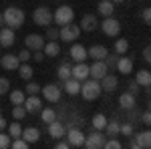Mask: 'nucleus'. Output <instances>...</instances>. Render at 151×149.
<instances>
[{
    "label": "nucleus",
    "mask_w": 151,
    "mask_h": 149,
    "mask_svg": "<svg viewBox=\"0 0 151 149\" xmlns=\"http://www.w3.org/2000/svg\"><path fill=\"white\" fill-rule=\"evenodd\" d=\"M2 16H4V24L8 28H12V30H18L24 24V12L20 8H16V6H8L2 12Z\"/></svg>",
    "instance_id": "1"
},
{
    "label": "nucleus",
    "mask_w": 151,
    "mask_h": 149,
    "mask_svg": "<svg viewBox=\"0 0 151 149\" xmlns=\"http://www.w3.org/2000/svg\"><path fill=\"white\" fill-rule=\"evenodd\" d=\"M103 93V89H101V81H95V79H85L81 83V95L85 101H95L99 95Z\"/></svg>",
    "instance_id": "2"
},
{
    "label": "nucleus",
    "mask_w": 151,
    "mask_h": 149,
    "mask_svg": "<svg viewBox=\"0 0 151 149\" xmlns=\"http://www.w3.org/2000/svg\"><path fill=\"white\" fill-rule=\"evenodd\" d=\"M75 20V10L67 6V4H63V6H58L57 10L52 12V22L57 24V26H65V24H69Z\"/></svg>",
    "instance_id": "3"
},
{
    "label": "nucleus",
    "mask_w": 151,
    "mask_h": 149,
    "mask_svg": "<svg viewBox=\"0 0 151 149\" xmlns=\"http://www.w3.org/2000/svg\"><path fill=\"white\" fill-rule=\"evenodd\" d=\"M32 20H35V24L47 28V26L52 24V12H50L48 6H36L35 12H32Z\"/></svg>",
    "instance_id": "4"
},
{
    "label": "nucleus",
    "mask_w": 151,
    "mask_h": 149,
    "mask_svg": "<svg viewBox=\"0 0 151 149\" xmlns=\"http://www.w3.org/2000/svg\"><path fill=\"white\" fill-rule=\"evenodd\" d=\"M58 28H60L58 38L65 40V42H75L79 38V35H81V26L75 22H69V24H65V26H58Z\"/></svg>",
    "instance_id": "5"
},
{
    "label": "nucleus",
    "mask_w": 151,
    "mask_h": 149,
    "mask_svg": "<svg viewBox=\"0 0 151 149\" xmlns=\"http://www.w3.org/2000/svg\"><path fill=\"white\" fill-rule=\"evenodd\" d=\"M40 93H42V99L45 101H48V103H58L60 101V95H63V89L58 85H55V83H48V85H45L40 89Z\"/></svg>",
    "instance_id": "6"
},
{
    "label": "nucleus",
    "mask_w": 151,
    "mask_h": 149,
    "mask_svg": "<svg viewBox=\"0 0 151 149\" xmlns=\"http://www.w3.org/2000/svg\"><path fill=\"white\" fill-rule=\"evenodd\" d=\"M101 30H103L107 36L115 38V36H119V32H121V22H119L117 18H113V16H107L103 22H101Z\"/></svg>",
    "instance_id": "7"
},
{
    "label": "nucleus",
    "mask_w": 151,
    "mask_h": 149,
    "mask_svg": "<svg viewBox=\"0 0 151 149\" xmlns=\"http://www.w3.org/2000/svg\"><path fill=\"white\" fill-rule=\"evenodd\" d=\"M107 73H109V67H107L105 60H95L93 65L89 67V77L95 79V81H101Z\"/></svg>",
    "instance_id": "8"
},
{
    "label": "nucleus",
    "mask_w": 151,
    "mask_h": 149,
    "mask_svg": "<svg viewBox=\"0 0 151 149\" xmlns=\"http://www.w3.org/2000/svg\"><path fill=\"white\" fill-rule=\"evenodd\" d=\"M85 133H83L81 129H77V127H69V131H67V141L70 143V147H81L85 145Z\"/></svg>",
    "instance_id": "9"
},
{
    "label": "nucleus",
    "mask_w": 151,
    "mask_h": 149,
    "mask_svg": "<svg viewBox=\"0 0 151 149\" xmlns=\"http://www.w3.org/2000/svg\"><path fill=\"white\" fill-rule=\"evenodd\" d=\"M103 145H105V135L101 133V131H97V129H95L91 135H87V137H85V147L99 149V147H103Z\"/></svg>",
    "instance_id": "10"
},
{
    "label": "nucleus",
    "mask_w": 151,
    "mask_h": 149,
    "mask_svg": "<svg viewBox=\"0 0 151 149\" xmlns=\"http://www.w3.org/2000/svg\"><path fill=\"white\" fill-rule=\"evenodd\" d=\"M70 60H75V63H85L87 58H89V53H87V48L83 45H79V42H73V46H70Z\"/></svg>",
    "instance_id": "11"
},
{
    "label": "nucleus",
    "mask_w": 151,
    "mask_h": 149,
    "mask_svg": "<svg viewBox=\"0 0 151 149\" xmlns=\"http://www.w3.org/2000/svg\"><path fill=\"white\" fill-rule=\"evenodd\" d=\"M22 105H24V109H26V113H38L42 109V99L38 95H28Z\"/></svg>",
    "instance_id": "12"
},
{
    "label": "nucleus",
    "mask_w": 151,
    "mask_h": 149,
    "mask_svg": "<svg viewBox=\"0 0 151 149\" xmlns=\"http://www.w3.org/2000/svg\"><path fill=\"white\" fill-rule=\"evenodd\" d=\"M70 77L77 81H85L89 79V65H85V63H75L73 67H70Z\"/></svg>",
    "instance_id": "13"
},
{
    "label": "nucleus",
    "mask_w": 151,
    "mask_h": 149,
    "mask_svg": "<svg viewBox=\"0 0 151 149\" xmlns=\"http://www.w3.org/2000/svg\"><path fill=\"white\" fill-rule=\"evenodd\" d=\"M0 67L4 71H18V67H20L18 55H2L0 57Z\"/></svg>",
    "instance_id": "14"
},
{
    "label": "nucleus",
    "mask_w": 151,
    "mask_h": 149,
    "mask_svg": "<svg viewBox=\"0 0 151 149\" xmlns=\"http://www.w3.org/2000/svg\"><path fill=\"white\" fill-rule=\"evenodd\" d=\"M45 42H47V40L40 35H28L24 38V45H26V48H30V50H42Z\"/></svg>",
    "instance_id": "15"
},
{
    "label": "nucleus",
    "mask_w": 151,
    "mask_h": 149,
    "mask_svg": "<svg viewBox=\"0 0 151 149\" xmlns=\"http://www.w3.org/2000/svg\"><path fill=\"white\" fill-rule=\"evenodd\" d=\"M48 135L52 139H63L67 135V129H65V125H63L58 119H55L52 123H48Z\"/></svg>",
    "instance_id": "16"
},
{
    "label": "nucleus",
    "mask_w": 151,
    "mask_h": 149,
    "mask_svg": "<svg viewBox=\"0 0 151 149\" xmlns=\"http://www.w3.org/2000/svg\"><path fill=\"white\" fill-rule=\"evenodd\" d=\"M87 53H89V57L93 58V60H105L107 55H109V48L103 45H95L91 48H87Z\"/></svg>",
    "instance_id": "17"
},
{
    "label": "nucleus",
    "mask_w": 151,
    "mask_h": 149,
    "mask_svg": "<svg viewBox=\"0 0 151 149\" xmlns=\"http://www.w3.org/2000/svg\"><path fill=\"white\" fill-rule=\"evenodd\" d=\"M117 87H119V81H117V77L115 75H105L103 79H101V89H103L105 93H113V91H117Z\"/></svg>",
    "instance_id": "18"
},
{
    "label": "nucleus",
    "mask_w": 151,
    "mask_h": 149,
    "mask_svg": "<svg viewBox=\"0 0 151 149\" xmlns=\"http://www.w3.org/2000/svg\"><path fill=\"white\" fill-rule=\"evenodd\" d=\"M14 30L12 28H0V45H2V48H8V46L14 45Z\"/></svg>",
    "instance_id": "19"
},
{
    "label": "nucleus",
    "mask_w": 151,
    "mask_h": 149,
    "mask_svg": "<svg viewBox=\"0 0 151 149\" xmlns=\"http://www.w3.org/2000/svg\"><path fill=\"white\" fill-rule=\"evenodd\" d=\"M97 14H85L81 18V30L85 32H93L95 28H97Z\"/></svg>",
    "instance_id": "20"
},
{
    "label": "nucleus",
    "mask_w": 151,
    "mask_h": 149,
    "mask_svg": "<svg viewBox=\"0 0 151 149\" xmlns=\"http://www.w3.org/2000/svg\"><path fill=\"white\" fill-rule=\"evenodd\" d=\"M97 12L107 18V16H113V12H115V2H111V0H101L99 4H97Z\"/></svg>",
    "instance_id": "21"
},
{
    "label": "nucleus",
    "mask_w": 151,
    "mask_h": 149,
    "mask_svg": "<svg viewBox=\"0 0 151 149\" xmlns=\"http://www.w3.org/2000/svg\"><path fill=\"white\" fill-rule=\"evenodd\" d=\"M22 139L28 143V145L36 143V141L40 139V131H38V127H26V129H22Z\"/></svg>",
    "instance_id": "22"
},
{
    "label": "nucleus",
    "mask_w": 151,
    "mask_h": 149,
    "mask_svg": "<svg viewBox=\"0 0 151 149\" xmlns=\"http://www.w3.org/2000/svg\"><path fill=\"white\" fill-rule=\"evenodd\" d=\"M42 53H45V57L55 58V57L60 55V45H58L57 40H48V42H45V46H42Z\"/></svg>",
    "instance_id": "23"
},
{
    "label": "nucleus",
    "mask_w": 151,
    "mask_h": 149,
    "mask_svg": "<svg viewBox=\"0 0 151 149\" xmlns=\"http://www.w3.org/2000/svg\"><path fill=\"white\" fill-rule=\"evenodd\" d=\"M115 69L119 71L121 75H129V73L133 71V60H131L129 57H123V55H121L119 60H117V67H115Z\"/></svg>",
    "instance_id": "24"
},
{
    "label": "nucleus",
    "mask_w": 151,
    "mask_h": 149,
    "mask_svg": "<svg viewBox=\"0 0 151 149\" xmlns=\"http://www.w3.org/2000/svg\"><path fill=\"white\" fill-rule=\"evenodd\" d=\"M65 93L67 95H70V97H75V95H79L81 93V81H77V79H67L65 81Z\"/></svg>",
    "instance_id": "25"
},
{
    "label": "nucleus",
    "mask_w": 151,
    "mask_h": 149,
    "mask_svg": "<svg viewBox=\"0 0 151 149\" xmlns=\"http://www.w3.org/2000/svg\"><path fill=\"white\" fill-rule=\"evenodd\" d=\"M119 105H121V109H135V95L133 93H123L121 97H119Z\"/></svg>",
    "instance_id": "26"
},
{
    "label": "nucleus",
    "mask_w": 151,
    "mask_h": 149,
    "mask_svg": "<svg viewBox=\"0 0 151 149\" xmlns=\"http://www.w3.org/2000/svg\"><path fill=\"white\" fill-rule=\"evenodd\" d=\"M135 81H137V85L139 87H151V73L149 71H137V75H135Z\"/></svg>",
    "instance_id": "27"
},
{
    "label": "nucleus",
    "mask_w": 151,
    "mask_h": 149,
    "mask_svg": "<svg viewBox=\"0 0 151 149\" xmlns=\"http://www.w3.org/2000/svg\"><path fill=\"white\" fill-rule=\"evenodd\" d=\"M55 119H57V111H55V109H50V107H48V109H40V121H42L45 125L52 123Z\"/></svg>",
    "instance_id": "28"
},
{
    "label": "nucleus",
    "mask_w": 151,
    "mask_h": 149,
    "mask_svg": "<svg viewBox=\"0 0 151 149\" xmlns=\"http://www.w3.org/2000/svg\"><path fill=\"white\" fill-rule=\"evenodd\" d=\"M113 50H115L117 55H127V50H129V40H127V38H117L115 45H113Z\"/></svg>",
    "instance_id": "29"
},
{
    "label": "nucleus",
    "mask_w": 151,
    "mask_h": 149,
    "mask_svg": "<svg viewBox=\"0 0 151 149\" xmlns=\"http://www.w3.org/2000/svg\"><path fill=\"white\" fill-rule=\"evenodd\" d=\"M105 131H107V135L109 137H115V135H119L121 133V123L119 121H107V127H105Z\"/></svg>",
    "instance_id": "30"
},
{
    "label": "nucleus",
    "mask_w": 151,
    "mask_h": 149,
    "mask_svg": "<svg viewBox=\"0 0 151 149\" xmlns=\"http://www.w3.org/2000/svg\"><path fill=\"white\" fill-rule=\"evenodd\" d=\"M107 121H109V119H107L103 113H97V115H93V121H91V123H93V127L97 131H103L105 127H107Z\"/></svg>",
    "instance_id": "31"
},
{
    "label": "nucleus",
    "mask_w": 151,
    "mask_h": 149,
    "mask_svg": "<svg viewBox=\"0 0 151 149\" xmlns=\"http://www.w3.org/2000/svg\"><path fill=\"white\" fill-rule=\"evenodd\" d=\"M32 67L28 65V63H20V67H18V75H20V79H24V81H30L32 79Z\"/></svg>",
    "instance_id": "32"
},
{
    "label": "nucleus",
    "mask_w": 151,
    "mask_h": 149,
    "mask_svg": "<svg viewBox=\"0 0 151 149\" xmlns=\"http://www.w3.org/2000/svg\"><path fill=\"white\" fill-rule=\"evenodd\" d=\"M70 67H73V65H69V63H60V67H58V71H57V77L60 81L70 79Z\"/></svg>",
    "instance_id": "33"
},
{
    "label": "nucleus",
    "mask_w": 151,
    "mask_h": 149,
    "mask_svg": "<svg viewBox=\"0 0 151 149\" xmlns=\"http://www.w3.org/2000/svg\"><path fill=\"white\" fill-rule=\"evenodd\" d=\"M24 91H18V89H14V91H10V103L12 105H22L24 103Z\"/></svg>",
    "instance_id": "34"
},
{
    "label": "nucleus",
    "mask_w": 151,
    "mask_h": 149,
    "mask_svg": "<svg viewBox=\"0 0 151 149\" xmlns=\"http://www.w3.org/2000/svg\"><path fill=\"white\" fill-rule=\"evenodd\" d=\"M8 135H10L12 139L22 137V127L18 125V121H14V123H10V125H8Z\"/></svg>",
    "instance_id": "35"
},
{
    "label": "nucleus",
    "mask_w": 151,
    "mask_h": 149,
    "mask_svg": "<svg viewBox=\"0 0 151 149\" xmlns=\"http://www.w3.org/2000/svg\"><path fill=\"white\" fill-rule=\"evenodd\" d=\"M26 109H24V105H14V107H12V119H16V121H18V119H24V117H26Z\"/></svg>",
    "instance_id": "36"
},
{
    "label": "nucleus",
    "mask_w": 151,
    "mask_h": 149,
    "mask_svg": "<svg viewBox=\"0 0 151 149\" xmlns=\"http://www.w3.org/2000/svg\"><path fill=\"white\" fill-rule=\"evenodd\" d=\"M40 89H42V85H38V83H35V81H28L26 87H24V91L28 93V95H38Z\"/></svg>",
    "instance_id": "37"
},
{
    "label": "nucleus",
    "mask_w": 151,
    "mask_h": 149,
    "mask_svg": "<svg viewBox=\"0 0 151 149\" xmlns=\"http://www.w3.org/2000/svg\"><path fill=\"white\" fill-rule=\"evenodd\" d=\"M58 32H60L58 26H47V38L48 40H58Z\"/></svg>",
    "instance_id": "38"
},
{
    "label": "nucleus",
    "mask_w": 151,
    "mask_h": 149,
    "mask_svg": "<svg viewBox=\"0 0 151 149\" xmlns=\"http://www.w3.org/2000/svg\"><path fill=\"white\" fill-rule=\"evenodd\" d=\"M10 135H8V133H2V131H0V149H8V147H10V143H12V141H10Z\"/></svg>",
    "instance_id": "39"
},
{
    "label": "nucleus",
    "mask_w": 151,
    "mask_h": 149,
    "mask_svg": "<svg viewBox=\"0 0 151 149\" xmlns=\"http://www.w3.org/2000/svg\"><path fill=\"white\" fill-rule=\"evenodd\" d=\"M30 58H32V50H30V48H22V50L18 53V60H20V63H28Z\"/></svg>",
    "instance_id": "40"
},
{
    "label": "nucleus",
    "mask_w": 151,
    "mask_h": 149,
    "mask_svg": "<svg viewBox=\"0 0 151 149\" xmlns=\"http://www.w3.org/2000/svg\"><path fill=\"white\" fill-rule=\"evenodd\" d=\"M103 147L105 149H121V147H123V143H121V141H117L115 137H111L109 141H105Z\"/></svg>",
    "instance_id": "41"
},
{
    "label": "nucleus",
    "mask_w": 151,
    "mask_h": 149,
    "mask_svg": "<svg viewBox=\"0 0 151 149\" xmlns=\"http://www.w3.org/2000/svg\"><path fill=\"white\" fill-rule=\"evenodd\" d=\"M8 91H10V81L6 77H0V95H6Z\"/></svg>",
    "instance_id": "42"
},
{
    "label": "nucleus",
    "mask_w": 151,
    "mask_h": 149,
    "mask_svg": "<svg viewBox=\"0 0 151 149\" xmlns=\"http://www.w3.org/2000/svg\"><path fill=\"white\" fill-rule=\"evenodd\" d=\"M119 57H121V55H107V58H105V63H107V67H109V69H113V67H117V60H119Z\"/></svg>",
    "instance_id": "43"
},
{
    "label": "nucleus",
    "mask_w": 151,
    "mask_h": 149,
    "mask_svg": "<svg viewBox=\"0 0 151 149\" xmlns=\"http://www.w3.org/2000/svg\"><path fill=\"white\" fill-rule=\"evenodd\" d=\"M119 135L131 137V135H133V123H123V125H121V133H119Z\"/></svg>",
    "instance_id": "44"
},
{
    "label": "nucleus",
    "mask_w": 151,
    "mask_h": 149,
    "mask_svg": "<svg viewBox=\"0 0 151 149\" xmlns=\"http://www.w3.org/2000/svg\"><path fill=\"white\" fill-rule=\"evenodd\" d=\"M10 147H14V149H26V147H28V143H26L22 137H16V139L10 143Z\"/></svg>",
    "instance_id": "45"
},
{
    "label": "nucleus",
    "mask_w": 151,
    "mask_h": 149,
    "mask_svg": "<svg viewBox=\"0 0 151 149\" xmlns=\"http://www.w3.org/2000/svg\"><path fill=\"white\" fill-rule=\"evenodd\" d=\"M141 18H143V22L147 24V26H151V6H147L145 10L141 12Z\"/></svg>",
    "instance_id": "46"
},
{
    "label": "nucleus",
    "mask_w": 151,
    "mask_h": 149,
    "mask_svg": "<svg viewBox=\"0 0 151 149\" xmlns=\"http://www.w3.org/2000/svg\"><path fill=\"white\" fill-rule=\"evenodd\" d=\"M32 60L35 63H42L45 60V53L42 50H32Z\"/></svg>",
    "instance_id": "47"
},
{
    "label": "nucleus",
    "mask_w": 151,
    "mask_h": 149,
    "mask_svg": "<svg viewBox=\"0 0 151 149\" xmlns=\"http://www.w3.org/2000/svg\"><path fill=\"white\" fill-rule=\"evenodd\" d=\"M141 121H143L145 125H151V109H147L145 113L141 115Z\"/></svg>",
    "instance_id": "48"
},
{
    "label": "nucleus",
    "mask_w": 151,
    "mask_h": 149,
    "mask_svg": "<svg viewBox=\"0 0 151 149\" xmlns=\"http://www.w3.org/2000/svg\"><path fill=\"white\" fill-rule=\"evenodd\" d=\"M129 93H133V95H135V93L139 91V85H137V81H129Z\"/></svg>",
    "instance_id": "49"
},
{
    "label": "nucleus",
    "mask_w": 151,
    "mask_h": 149,
    "mask_svg": "<svg viewBox=\"0 0 151 149\" xmlns=\"http://www.w3.org/2000/svg\"><path fill=\"white\" fill-rule=\"evenodd\" d=\"M143 58H145V63H149V65H151V45L145 46V50H143Z\"/></svg>",
    "instance_id": "50"
},
{
    "label": "nucleus",
    "mask_w": 151,
    "mask_h": 149,
    "mask_svg": "<svg viewBox=\"0 0 151 149\" xmlns=\"http://www.w3.org/2000/svg\"><path fill=\"white\" fill-rule=\"evenodd\" d=\"M55 147H57V149H69V147H70V143H69V141H65V139H63V141H58V143L55 145Z\"/></svg>",
    "instance_id": "51"
},
{
    "label": "nucleus",
    "mask_w": 151,
    "mask_h": 149,
    "mask_svg": "<svg viewBox=\"0 0 151 149\" xmlns=\"http://www.w3.org/2000/svg\"><path fill=\"white\" fill-rule=\"evenodd\" d=\"M4 129H8V123H6V119L0 115V131H4Z\"/></svg>",
    "instance_id": "52"
},
{
    "label": "nucleus",
    "mask_w": 151,
    "mask_h": 149,
    "mask_svg": "<svg viewBox=\"0 0 151 149\" xmlns=\"http://www.w3.org/2000/svg\"><path fill=\"white\" fill-rule=\"evenodd\" d=\"M4 24V16H2V12H0V26Z\"/></svg>",
    "instance_id": "53"
},
{
    "label": "nucleus",
    "mask_w": 151,
    "mask_h": 149,
    "mask_svg": "<svg viewBox=\"0 0 151 149\" xmlns=\"http://www.w3.org/2000/svg\"><path fill=\"white\" fill-rule=\"evenodd\" d=\"M111 2H115V4H119V2H125V0H111Z\"/></svg>",
    "instance_id": "54"
},
{
    "label": "nucleus",
    "mask_w": 151,
    "mask_h": 149,
    "mask_svg": "<svg viewBox=\"0 0 151 149\" xmlns=\"http://www.w3.org/2000/svg\"><path fill=\"white\" fill-rule=\"evenodd\" d=\"M149 109H151V101H149Z\"/></svg>",
    "instance_id": "55"
},
{
    "label": "nucleus",
    "mask_w": 151,
    "mask_h": 149,
    "mask_svg": "<svg viewBox=\"0 0 151 149\" xmlns=\"http://www.w3.org/2000/svg\"><path fill=\"white\" fill-rule=\"evenodd\" d=\"M0 115H2V111H0Z\"/></svg>",
    "instance_id": "56"
},
{
    "label": "nucleus",
    "mask_w": 151,
    "mask_h": 149,
    "mask_svg": "<svg viewBox=\"0 0 151 149\" xmlns=\"http://www.w3.org/2000/svg\"><path fill=\"white\" fill-rule=\"evenodd\" d=\"M0 48H2V45H0Z\"/></svg>",
    "instance_id": "57"
},
{
    "label": "nucleus",
    "mask_w": 151,
    "mask_h": 149,
    "mask_svg": "<svg viewBox=\"0 0 151 149\" xmlns=\"http://www.w3.org/2000/svg\"><path fill=\"white\" fill-rule=\"evenodd\" d=\"M0 28H2V26H0Z\"/></svg>",
    "instance_id": "58"
}]
</instances>
